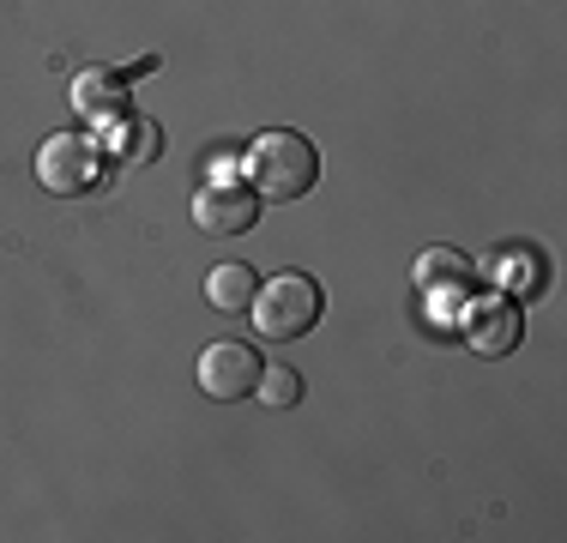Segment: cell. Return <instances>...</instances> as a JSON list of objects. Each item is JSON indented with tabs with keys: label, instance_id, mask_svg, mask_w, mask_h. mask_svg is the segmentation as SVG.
I'll list each match as a JSON object with an SVG mask.
<instances>
[{
	"label": "cell",
	"instance_id": "cell-1",
	"mask_svg": "<svg viewBox=\"0 0 567 543\" xmlns=\"http://www.w3.org/2000/svg\"><path fill=\"white\" fill-rule=\"evenodd\" d=\"M315 182H320V152L302 133L278 127L248 145V187L260 199H302L315 194Z\"/></svg>",
	"mask_w": 567,
	"mask_h": 543
},
{
	"label": "cell",
	"instance_id": "cell-2",
	"mask_svg": "<svg viewBox=\"0 0 567 543\" xmlns=\"http://www.w3.org/2000/svg\"><path fill=\"white\" fill-rule=\"evenodd\" d=\"M254 332L266 338V345H296V338H308L327 315V296H320V284L308 278V272H278L272 284H260L254 290Z\"/></svg>",
	"mask_w": 567,
	"mask_h": 543
},
{
	"label": "cell",
	"instance_id": "cell-3",
	"mask_svg": "<svg viewBox=\"0 0 567 543\" xmlns=\"http://www.w3.org/2000/svg\"><path fill=\"white\" fill-rule=\"evenodd\" d=\"M103 175H110V157H103V145L85 140V133H55V140H43V152H37V182L61 199L97 194Z\"/></svg>",
	"mask_w": 567,
	"mask_h": 543
},
{
	"label": "cell",
	"instance_id": "cell-4",
	"mask_svg": "<svg viewBox=\"0 0 567 543\" xmlns=\"http://www.w3.org/2000/svg\"><path fill=\"white\" fill-rule=\"evenodd\" d=\"M458 332L477 357H507L513 345L525 338V308L519 296H495V290H471L465 296V315H458Z\"/></svg>",
	"mask_w": 567,
	"mask_h": 543
},
{
	"label": "cell",
	"instance_id": "cell-5",
	"mask_svg": "<svg viewBox=\"0 0 567 543\" xmlns=\"http://www.w3.org/2000/svg\"><path fill=\"white\" fill-rule=\"evenodd\" d=\"M260 375H266V362H260V350L254 345H241V338H224V345H206L199 350V392L206 399H218V404H236V399H248L254 387H260Z\"/></svg>",
	"mask_w": 567,
	"mask_h": 543
},
{
	"label": "cell",
	"instance_id": "cell-6",
	"mask_svg": "<svg viewBox=\"0 0 567 543\" xmlns=\"http://www.w3.org/2000/svg\"><path fill=\"white\" fill-rule=\"evenodd\" d=\"M260 206L266 199L254 194V187L241 182H212L194 194V224L206 229V236H241V229L260 224Z\"/></svg>",
	"mask_w": 567,
	"mask_h": 543
},
{
	"label": "cell",
	"instance_id": "cell-7",
	"mask_svg": "<svg viewBox=\"0 0 567 543\" xmlns=\"http://www.w3.org/2000/svg\"><path fill=\"white\" fill-rule=\"evenodd\" d=\"M411 278L423 296H458V303H465V296L477 290V260L458 254V248H423L411 266Z\"/></svg>",
	"mask_w": 567,
	"mask_h": 543
},
{
	"label": "cell",
	"instance_id": "cell-8",
	"mask_svg": "<svg viewBox=\"0 0 567 543\" xmlns=\"http://www.w3.org/2000/svg\"><path fill=\"white\" fill-rule=\"evenodd\" d=\"M73 103H79V115H91V121L121 115V109H127V73L85 66V73H79V85H73Z\"/></svg>",
	"mask_w": 567,
	"mask_h": 543
},
{
	"label": "cell",
	"instance_id": "cell-9",
	"mask_svg": "<svg viewBox=\"0 0 567 543\" xmlns=\"http://www.w3.org/2000/svg\"><path fill=\"white\" fill-rule=\"evenodd\" d=\"M254 290H260V272L248 260H224L206 272V303L218 308V315H241V308H254Z\"/></svg>",
	"mask_w": 567,
	"mask_h": 543
},
{
	"label": "cell",
	"instance_id": "cell-10",
	"mask_svg": "<svg viewBox=\"0 0 567 543\" xmlns=\"http://www.w3.org/2000/svg\"><path fill=\"white\" fill-rule=\"evenodd\" d=\"M495 278H502V290H513V296H537L544 290V260L532 254V242H513L502 260H495Z\"/></svg>",
	"mask_w": 567,
	"mask_h": 543
},
{
	"label": "cell",
	"instance_id": "cell-11",
	"mask_svg": "<svg viewBox=\"0 0 567 543\" xmlns=\"http://www.w3.org/2000/svg\"><path fill=\"white\" fill-rule=\"evenodd\" d=\"M254 392H260L266 404H296V399H302V375H296V369H266Z\"/></svg>",
	"mask_w": 567,
	"mask_h": 543
},
{
	"label": "cell",
	"instance_id": "cell-12",
	"mask_svg": "<svg viewBox=\"0 0 567 543\" xmlns=\"http://www.w3.org/2000/svg\"><path fill=\"white\" fill-rule=\"evenodd\" d=\"M157 140H164V133H157V121H133V127H127V145H121V152L152 163L157 152H164V145H157Z\"/></svg>",
	"mask_w": 567,
	"mask_h": 543
}]
</instances>
